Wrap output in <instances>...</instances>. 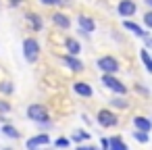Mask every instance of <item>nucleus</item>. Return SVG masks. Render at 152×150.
Wrapping results in <instances>:
<instances>
[{
	"label": "nucleus",
	"instance_id": "8",
	"mask_svg": "<svg viewBox=\"0 0 152 150\" xmlns=\"http://www.w3.org/2000/svg\"><path fill=\"white\" fill-rule=\"evenodd\" d=\"M77 25H79V34L81 36H90L96 31V21L88 15H77Z\"/></svg>",
	"mask_w": 152,
	"mask_h": 150
},
{
	"label": "nucleus",
	"instance_id": "17",
	"mask_svg": "<svg viewBox=\"0 0 152 150\" xmlns=\"http://www.w3.org/2000/svg\"><path fill=\"white\" fill-rule=\"evenodd\" d=\"M140 61H142L144 69L152 75V54H150V50H148V48H142V50H140Z\"/></svg>",
	"mask_w": 152,
	"mask_h": 150
},
{
	"label": "nucleus",
	"instance_id": "21",
	"mask_svg": "<svg viewBox=\"0 0 152 150\" xmlns=\"http://www.w3.org/2000/svg\"><path fill=\"white\" fill-rule=\"evenodd\" d=\"M133 140H135L137 144H148V142H150V135H148L146 131H137V129H135V131H133Z\"/></svg>",
	"mask_w": 152,
	"mask_h": 150
},
{
	"label": "nucleus",
	"instance_id": "19",
	"mask_svg": "<svg viewBox=\"0 0 152 150\" xmlns=\"http://www.w3.org/2000/svg\"><path fill=\"white\" fill-rule=\"evenodd\" d=\"M90 135H92V133H88L86 129H75V131L71 133V142H75V144H83V142L90 140Z\"/></svg>",
	"mask_w": 152,
	"mask_h": 150
},
{
	"label": "nucleus",
	"instance_id": "25",
	"mask_svg": "<svg viewBox=\"0 0 152 150\" xmlns=\"http://www.w3.org/2000/svg\"><path fill=\"white\" fill-rule=\"evenodd\" d=\"M40 4H44V7H63V0H40Z\"/></svg>",
	"mask_w": 152,
	"mask_h": 150
},
{
	"label": "nucleus",
	"instance_id": "18",
	"mask_svg": "<svg viewBox=\"0 0 152 150\" xmlns=\"http://www.w3.org/2000/svg\"><path fill=\"white\" fill-rule=\"evenodd\" d=\"M0 131H2L7 138H11V140H19L21 138V133H19V129L15 127V125H11V123H4L2 127H0Z\"/></svg>",
	"mask_w": 152,
	"mask_h": 150
},
{
	"label": "nucleus",
	"instance_id": "24",
	"mask_svg": "<svg viewBox=\"0 0 152 150\" xmlns=\"http://www.w3.org/2000/svg\"><path fill=\"white\" fill-rule=\"evenodd\" d=\"M54 146H56V148H69V146H71V140L58 138V140H54Z\"/></svg>",
	"mask_w": 152,
	"mask_h": 150
},
{
	"label": "nucleus",
	"instance_id": "28",
	"mask_svg": "<svg viewBox=\"0 0 152 150\" xmlns=\"http://www.w3.org/2000/svg\"><path fill=\"white\" fill-rule=\"evenodd\" d=\"M75 150H98V148H96V146H92V144H86V142H83V144H77V148H75Z\"/></svg>",
	"mask_w": 152,
	"mask_h": 150
},
{
	"label": "nucleus",
	"instance_id": "20",
	"mask_svg": "<svg viewBox=\"0 0 152 150\" xmlns=\"http://www.w3.org/2000/svg\"><path fill=\"white\" fill-rule=\"evenodd\" d=\"M110 106L125 110V108H129V100H127L125 96H115V98H110Z\"/></svg>",
	"mask_w": 152,
	"mask_h": 150
},
{
	"label": "nucleus",
	"instance_id": "11",
	"mask_svg": "<svg viewBox=\"0 0 152 150\" xmlns=\"http://www.w3.org/2000/svg\"><path fill=\"white\" fill-rule=\"evenodd\" d=\"M73 92L79 96V98H92L94 96V88L88 83V81H83V79H77V81H73Z\"/></svg>",
	"mask_w": 152,
	"mask_h": 150
},
{
	"label": "nucleus",
	"instance_id": "12",
	"mask_svg": "<svg viewBox=\"0 0 152 150\" xmlns=\"http://www.w3.org/2000/svg\"><path fill=\"white\" fill-rule=\"evenodd\" d=\"M123 27H125L127 31H131L135 38H142V40H146V38L150 36V31L144 29V25H137V23L131 21V19H125V21H123Z\"/></svg>",
	"mask_w": 152,
	"mask_h": 150
},
{
	"label": "nucleus",
	"instance_id": "4",
	"mask_svg": "<svg viewBox=\"0 0 152 150\" xmlns=\"http://www.w3.org/2000/svg\"><path fill=\"white\" fill-rule=\"evenodd\" d=\"M96 67L102 71V73H108V75H117L121 71V63L117 61V56L113 54H104L96 61Z\"/></svg>",
	"mask_w": 152,
	"mask_h": 150
},
{
	"label": "nucleus",
	"instance_id": "15",
	"mask_svg": "<svg viewBox=\"0 0 152 150\" xmlns=\"http://www.w3.org/2000/svg\"><path fill=\"white\" fill-rule=\"evenodd\" d=\"M65 50H67V54H71V56H79V52H81V44H79L75 38L67 36V38H65Z\"/></svg>",
	"mask_w": 152,
	"mask_h": 150
},
{
	"label": "nucleus",
	"instance_id": "30",
	"mask_svg": "<svg viewBox=\"0 0 152 150\" xmlns=\"http://www.w3.org/2000/svg\"><path fill=\"white\" fill-rule=\"evenodd\" d=\"M21 2H23V0H9V7H11V9H17Z\"/></svg>",
	"mask_w": 152,
	"mask_h": 150
},
{
	"label": "nucleus",
	"instance_id": "10",
	"mask_svg": "<svg viewBox=\"0 0 152 150\" xmlns=\"http://www.w3.org/2000/svg\"><path fill=\"white\" fill-rule=\"evenodd\" d=\"M52 140H50V135L48 133H38V135H31L27 142H25V148L27 150H38V148H42V146H48Z\"/></svg>",
	"mask_w": 152,
	"mask_h": 150
},
{
	"label": "nucleus",
	"instance_id": "23",
	"mask_svg": "<svg viewBox=\"0 0 152 150\" xmlns=\"http://www.w3.org/2000/svg\"><path fill=\"white\" fill-rule=\"evenodd\" d=\"M142 23H144V29L152 31V11H146L144 17H142Z\"/></svg>",
	"mask_w": 152,
	"mask_h": 150
},
{
	"label": "nucleus",
	"instance_id": "14",
	"mask_svg": "<svg viewBox=\"0 0 152 150\" xmlns=\"http://www.w3.org/2000/svg\"><path fill=\"white\" fill-rule=\"evenodd\" d=\"M133 127H135L137 131L150 133V131H152V119H148V117H144V115H135V117H133Z\"/></svg>",
	"mask_w": 152,
	"mask_h": 150
},
{
	"label": "nucleus",
	"instance_id": "32",
	"mask_svg": "<svg viewBox=\"0 0 152 150\" xmlns=\"http://www.w3.org/2000/svg\"><path fill=\"white\" fill-rule=\"evenodd\" d=\"M144 4H146V7H148V9L152 11V0H144Z\"/></svg>",
	"mask_w": 152,
	"mask_h": 150
},
{
	"label": "nucleus",
	"instance_id": "1",
	"mask_svg": "<svg viewBox=\"0 0 152 150\" xmlns=\"http://www.w3.org/2000/svg\"><path fill=\"white\" fill-rule=\"evenodd\" d=\"M25 117H27L29 121L38 123V125H50V123H52V119H50V110H48V106L42 104V102H34V104H29L27 110H25Z\"/></svg>",
	"mask_w": 152,
	"mask_h": 150
},
{
	"label": "nucleus",
	"instance_id": "27",
	"mask_svg": "<svg viewBox=\"0 0 152 150\" xmlns=\"http://www.w3.org/2000/svg\"><path fill=\"white\" fill-rule=\"evenodd\" d=\"M0 113H2V115L11 113V104H9L7 100H0Z\"/></svg>",
	"mask_w": 152,
	"mask_h": 150
},
{
	"label": "nucleus",
	"instance_id": "6",
	"mask_svg": "<svg viewBox=\"0 0 152 150\" xmlns=\"http://www.w3.org/2000/svg\"><path fill=\"white\" fill-rule=\"evenodd\" d=\"M117 13H119V17L129 19V17H133L137 13V2H135V0H119Z\"/></svg>",
	"mask_w": 152,
	"mask_h": 150
},
{
	"label": "nucleus",
	"instance_id": "34",
	"mask_svg": "<svg viewBox=\"0 0 152 150\" xmlns=\"http://www.w3.org/2000/svg\"><path fill=\"white\" fill-rule=\"evenodd\" d=\"M4 150H13V148H4Z\"/></svg>",
	"mask_w": 152,
	"mask_h": 150
},
{
	"label": "nucleus",
	"instance_id": "33",
	"mask_svg": "<svg viewBox=\"0 0 152 150\" xmlns=\"http://www.w3.org/2000/svg\"><path fill=\"white\" fill-rule=\"evenodd\" d=\"M63 4H73V0H63Z\"/></svg>",
	"mask_w": 152,
	"mask_h": 150
},
{
	"label": "nucleus",
	"instance_id": "26",
	"mask_svg": "<svg viewBox=\"0 0 152 150\" xmlns=\"http://www.w3.org/2000/svg\"><path fill=\"white\" fill-rule=\"evenodd\" d=\"M135 92H137V94H142V96H146V98L150 96V90H148V88H144L142 83H135Z\"/></svg>",
	"mask_w": 152,
	"mask_h": 150
},
{
	"label": "nucleus",
	"instance_id": "16",
	"mask_svg": "<svg viewBox=\"0 0 152 150\" xmlns=\"http://www.w3.org/2000/svg\"><path fill=\"white\" fill-rule=\"evenodd\" d=\"M108 150H129V146L121 135H113L108 138Z\"/></svg>",
	"mask_w": 152,
	"mask_h": 150
},
{
	"label": "nucleus",
	"instance_id": "7",
	"mask_svg": "<svg viewBox=\"0 0 152 150\" xmlns=\"http://www.w3.org/2000/svg\"><path fill=\"white\" fill-rule=\"evenodd\" d=\"M50 21H52L54 27H58V29H63V31L71 29V17H69L67 13H63V11H54L52 17H50Z\"/></svg>",
	"mask_w": 152,
	"mask_h": 150
},
{
	"label": "nucleus",
	"instance_id": "2",
	"mask_svg": "<svg viewBox=\"0 0 152 150\" xmlns=\"http://www.w3.org/2000/svg\"><path fill=\"white\" fill-rule=\"evenodd\" d=\"M21 52H23V59H25L29 65L38 63V61H40V52H42V46H40L38 38L27 36V38L21 42Z\"/></svg>",
	"mask_w": 152,
	"mask_h": 150
},
{
	"label": "nucleus",
	"instance_id": "22",
	"mask_svg": "<svg viewBox=\"0 0 152 150\" xmlns=\"http://www.w3.org/2000/svg\"><path fill=\"white\" fill-rule=\"evenodd\" d=\"M15 92V86L11 81H0V94H4V96H11Z\"/></svg>",
	"mask_w": 152,
	"mask_h": 150
},
{
	"label": "nucleus",
	"instance_id": "29",
	"mask_svg": "<svg viewBox=\"0 0 152 150\" xmlns=\"http://www.w3.org/2000/svg\"><path fill=\"white\" fill-rule=\"evenodd\" d=\"M100 148L102 150H108V138H102L100 140Z\"/></svg>",
	"mask_w": 152,
	"mask_h": 150
},
{
	"label": "nucleus",
	"instance_id": "9",
	"mask_svg": "<svg viewBox=\"0 0 152 150\" xmlns=\"http://www.w3.org/2000/svg\"><path fill=\"white\" fill-rule=\"evenodd\" d=\"M61 63H63L71 73H81V71L86 69V65H83L77 56H71V54H63V56H61Z\"/></svg>",
	"mask_w": 152,
	"mask_h": 150
},
{
	"label": "nucleus",
	"instance_id": "13",
	"mask_svg": "<svg viewBox=\"0 0 152 150\" xmlns=\"http://www.w3.org/2000/svg\"><path fill=\"white\" fill-rule=\"evenodd\" d=\"M23 17H25L27 25L31 27V31H42V27H44V19H42V15H38V13H34V11H27Z\"/></svg>",
	"mask_w": 152,
	"mask_h": 150
},
{
	"label": "nucleus",
	"instance_id": "5",
	"mask_svg": "<svg viewBox=\"0 0 152 150\" xmlns=\"http://www.w3.org/2000/svg\"><path fill=\"white\" fill-rule=\"evenodd\" d=\"M96 121H98V125H100V127L110 129V127H117L119 117H117V113H115V110H110V108H100V110H98V115H96Z\"/></svg>",
	"mask_w": 152,
	"mask_h": 150
},
{
	"label": "nucleus",
	"instance_id": "3",
	"mask_svg": "<svg viewBox=\"0 0 152 150\" xmlns=\"http://www.w3.org/2000/svg\"><path fill=\"white\" fill-rule=\"evenodd\" d=\"M102 86L106 88V90H110L113 94H117V96H127V86L117 77V75H108V73H102Z\"/></svg>",
	"mask_w": 152,
	"mask_h": 150
},
{
	"label": "nucleus",
	"instance_id": "31",
	"mask_svg": "<svg viewBox=\"0 0 152 150\" xmlns=\"http://www.w3.org/2000/svg\"><path fill=\"white\" fill-rule=\"evenodd\" d=\"M144 42H146V48H148V50H152V36H148Z\"/></svg>",
	"mask_w": 152,
	"mask_h": 150
}]
</instances>
